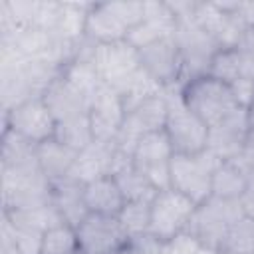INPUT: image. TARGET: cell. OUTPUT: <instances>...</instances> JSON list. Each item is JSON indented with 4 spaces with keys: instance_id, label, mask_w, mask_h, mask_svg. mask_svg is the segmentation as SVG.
Segmentation results:
<instances>
[{
    "instance_id": "cell-1",
    "label": "cell",
    "mask_w": 254,
    "mask_h": 254,
    "mask_svg": "<svg viewBox=\"0 0 254 254\" xmlns=\"http://www.w3.org/2000/svg\"><path fill=\"white\" fill-rule=\"evenodd\" d=\"M181 99L208 127L216 125L240 107L230 91V85L208 73L187 79L181 85Z\"/></svg>"
},
{
    "instance_id": "cell-2",
    "label": "cell",
    "mask_w": 254,
    "mask_h": 254,
    "mask_svg": "<svg viewBox=\"0 0 254 254\" xmlns=\"http://www.w3.org/2000/svg\"><path fill=\"white\" fill-rule=\"evenodd\" d=\"M169 113L165 123V133L171 141L175 155H196L206 149L208 141V125L194 115L181 99V85L163 89Z\"/></svg>"
},
{
    "instance_id": "cell-3",
    "label": "cell",
    "mask_w": 254,
    "mask_h": 254,
    "mask_svg": "<svg viewBox=\"0 0 254 254\" xmlns=\"http://www.w3.org/2000/svg\"><path fill=\"white\" fill-rule=\"evenodd\" d=\"M2 175V206L8 210H24L52 200V181L42 173L40 165L0 167Z\"/></svg>"
},
{
    "instance_id": "cell-4",
    "label": "cell",
    "mask_w": 254,
    "mask_h": 254,
    "mask_svg": "<svg viewBox=\"0 0 254 254\" xmlns=\"http://www.w3.org/2000/svg\"><path fill=\"white\" fill-rule=\"evenodd\" d=\"M222 161L208 149L196 155H173L171 189L200 204L212 196V177Z\"/></svg>"
},
{
    "instance_id": "cell-5",
    "label": "cell",
    "mask_w": 254,
    "mask_h": 254,
    "mask_svg": "<svg viewBox=\"0 0 254 254\" xmlns=\"http://www.w3.org/2000/svg\"><path fill=\"white\" fill-rule=\"evenodd\" d=\"M244 216L240 200H228L210 196L208 200L196 204L194 214L187 226V232L198 240L200 246L220 250L228 228Z\"/></svg>"
},
{
    "instance_id": "cell-6",
    "label": "cell",
    "mask_w": 254,
    "mask_h": 254,
    "mask_svg": "<svg viewBox=\"0 0 254 254\" xmlns=\"http://www.w3.org/2000/svg\"><path fill=\"white\" fill-rule=\"evenodd\" d=\"M173 38L177 42V48L183 60V83L196 75H204L208 71L210 60L220 50L218 44L212 40V36L206 34L194 22L192 14H189V16L177 18Z\"/></svg>"
},
{
    "instance_id": "cell-7",
    "label": "cell",
    "mask_w": 254,
    "mask_h": 254,
    "mask_svg": "<svg viewBox=\"0 0 254 254\" xmlns=\"http://www.w3.org/2000/svg\"><path fill=\"white\" fill-rule=\"evenodd\" d=\"M196 202L175 189L159 190L151 200V224L149 234L161 242H169L175 236L187 232V226L194 214Z\"/></svg>"
},
{
    "instance_id": "cell-8",
    "label": "cell",
    "mask_w": 254,
    "mask_h": 254,
    "mask_svg": "<svg viewBox=\"0 0 254 254\" xmlns=\"http://www.w3.org/2000/svg\"><path fill=\"white\" fill-rule=\"evenodd\" d=\"M167 113H169V103H167L165 93L143 101L141 105H137L135 109H131L125 115L119 131H117V135L113 139L115 147L133 157V151H135L137 143L145 135L165 129Z\"/></svg>"
},
{
    "instance_id": "cell-9",
    "label": "cell",
    "mask_w": 254,
    "mask_h": 254,
    "mask_svg": "<svg viewBox=\"0 0 254 254\" xmlns=\"http://www.w3.org/2000/svg\"><path fill=\"white\" fill-rule=\"evenodd\" d=\"M173 147L171 141L165 133V129L161 131H153L149 135H145L135 151H133V165L135 169H139L149 183L157 189V190H167L171 189V159H173Z\"/></svg>"
},
{
    "instance_id": "cell-10",
    "label": "cell",
    "mask_w": 254,
    "mask_h": 254,
    "mask_svg": "<svg viewBox=\"0 0 254 254\" xmlns=\"http://www.w3.org/2000/svg\"><path fill=\"white\" fill-rule=\"evenodd\" d=\"M93 65L97 69L99 79L115 91L143 67L139 50L127 40L113 44H95Z\"/></svg>"
},
{
    "instance_id": "cell-11",
    "label": "cell",
    "mask_w": 254,
    "mask_h": 254,
    "mask_svg": "<svg viewBox=\"0 0 254 254\" xmlns=\"http://www.w3.org/2000/svg\"><path fill=\"white\" fill-rule=\"evenodd\" d=\"M75 232L81 254H115L129 244V236L117 216L109 214L89 212L75 226Z\"/></svg>"
},
{
    "instance_id": "cell-12",
    "label": "cell",
    "mask_w": 254,
    "mask_h": 254,
    "mask_svg": "<svg viewBox=\"0 0 254 254\" xmlns=\"http://www.w3.org/2000/svg\"><path fill=\"white\" fill-rule=\"evenodd\" d=\"M4 127L16 131L34 145H40L54 137L56 119L42 97H32L4 113Z\"/></svg>"
},
{
    "instance_id": "cell-13",
    "label": "cell",
    "mask_w": 254,
    "mask_h": 254,
    "mask_svg": "<svg viewBox=\"0 0 254 254\" xmlns=\"http://www.w3.org/2000/svg\"><path fill=\"white\" fill-rule=\"evenodd\" d=\"M141 65L163 87L183 85V60L173 36H165L139 50Z\"/></svg>"
},
{
    "instance_id": "cell-14",
    "label": "cell",
    "mask_w": 254,
    "mask_h": 254,
    "mask_svg": "<svg viewBox=\"0 0 254 254\" xmlns=\"http://www.w3.org/2000/svg\"><path fill=\"white\" fill-rule=\"evenodd\" d=\"M87 115H89L93 137L97 141H113L127 111L121 95L113 87L101 83L97 91L91 95Z\"/></svg>"
},
{
    "instance_id": "cell-15",
    "label": "cell",
    "mask_w": 254,
    "mask_h": 254,
    "mask_svg": "<svg viewBox=\"0 0 254 254\" xmlns=\"http://www.w3.org/2000/svg\"><path fill=\"white\" fill-rule=\"evenodd\" d=\"M248 135H250L248 113L244 107H238L228 117H224L216 125L208 127L206 149L212 155H216L220 161H230L236 155H240Z\"/></svg>"
},
{
    "instance_id": "cell-16",
    "label": "cell",
    "mask_w": 254,
    "mask_h": 254,
    "mask_svg": "<svg viewBox=\"0 0 254 254\" xmlns=\"http://www.w3.org/2000/svg\"><path fill=\"white\" fill-rule=\"evenodd\" d=\"M175 26H177V16L167 2H159V0L145 2L143 20L127 34V42L137 50H141L165 36H173Z\"/></svg>"
},
{
    "instance_id": "cell-17",
    "label": "cell",
    "mask_w": 254,
    "mask_h": 254,
    "mask_svg": "<svg viewBox=\"0 0 254 254\" xmlns=\"http://www.w3.org/2000/svg\"><path fill=\"white\" fill-rule=\"evenodd\" d=\"M42 99L46 101L48 109L52 111L56 123L64 121V119H69V117H75V115L87 113L89 111V101H91V97L87 93L77 89L62 73L48 85Z\"/></svg>"
},
{
    "instance_id": "cell-18",
    "label": "cell",
    "mask_w": 254,
    "mask_h": 254,
    "mask_svg": "<svg viewBox=\"0 0 254 254\" xmlns=\"http://www.w3.org/2000/svg\"><path fill=\"white\" fill-rule=\"evenodd\" d=\"M52 204L58 208L64 222L75 228L89 214V208L85 202V185L71 177L54 181L52 183Z\"/></svg>"
},
{
    "instance_id": "cell-19",
    "label": "cell",
    "mask_w": 254,
    "mask_h": 254,
    "mask_svg": "<svg viewBox=\"0 0 254 254\" xmlns=\"http://www.w3.org/2000/svg\"><path fill=\"white\" fill-rule=\"evenodd\" d=\"M129 28L111 8V2L91 4L85 20V38L95 44H113L127 40Z\"/></svg>"
},
{
    "instance_id": "cell-20",
    "label": "cell",
    "mask_w": 254,
    "mask_h": 254,
    "mask_svg": "<svg viewBox=\"0 0 254 254\" xmlns=\"http://www.w3.org/2000/svg\"><path fill=\"white\" fill-rule=\"evenodd\" d=\"M206 73L228 85L242 77L254 81V54L240 52L236 48H220L210 60Z\"/></svg>"
},
{
    "instance_id": "cell-21",
    "label": "cell",
    "mask_w": 254,
    "mask_h": 254,
    "mask_svg": "<svg viewBox=\"0 0 254 254\" xmlns=\"http://www.w3.org/2000/svg\"><path fill=\"white\" fill-rule=\"evenodd\" d=\"M85 202H87L89 212L117 216L125 204V196L115 177L107 175V177L95 179L85 185Z\"/></svg>"
},
{
    "instance_id": "cell-22",
    "label": "cell",
    "mask_w": 254,
    "mask_h": 254,
    "mask_svg": "<svg viewBox=\"0 0 254 254\" xmlns=\"http://www.w3.org/2000/svg\"><path fill=\"white\" fill-rule=\"evenodd\" d=\"M77 151L65 147L58 139H48L36 147V159L42 169V173L54 183L58 179H64L69 175L73 163H75Z\"/></svg>"
},
{
    "instance_id": "cell-23",
    "label": "cell",
    "mask_w": 254,
    "mask_h": 254,
    "mask_svg": "<svg viewBox=\"0 0 254 254\" xmlns=\"http://www.w3.org/2000/svg\"><path fill=\"white\" fill-rule=\"evenodd\" d=\"M250 171L240 165L236 159L222 161L212 177V196L228 198V200H240L242 192L248 187Z\"/></svg>"
},
{
    "instance_id": "cell-24",
    "label": "cell",
    "mask_w": 254,
    "mask_h": 254,
    "mask_svg": "<svg viewBox=\"0 0 254 254\" xmlns=\"http://www.w3.org/2000/svg\"><path fill=\"white\" fill-rule=\"evenodd\" d=\"M89 8V2H62L54 36L64 42H81L85 38V20Z\"/></svg>"
},
{
    "instance_id": "cell-25",
    "label": "cell",
    "mask_w": 254,
    "mask_h": 254,
    "mask_svg": "<svg viewBox=\"0 0 254 254\" xmlns=\"http://www.w3.org/2000/svg\"><path fill=\"white\" fill-rule=\"evenodd\" d=\"M163 89H165V87H163L151 73H147V71L141 67L135 75H131V77L117 89V93L121 95L123 105H125V111L129 113L131 109H135V107L141 105L143 101H147V99H151V97H155V95H161Z\"/></svg>"
},
{
    "instance_id": "cell-26",
    "label": "cell",
    "mask_w": 254,
    "mask_h": 254,
    "mask_svg": "<svg viewBox=\"0 0 254 254\" xmlns=\"http://www.w3.org/2000/svg\"><path fill=\"white\" fill-rule=\"evenodd\" d=\"M36 147L32 141L24 139L16 131L4 127L2 133V155H0V167H28L36 165Z\"/></svg>"
},
{
    "instance_id": "cell-27",
    "label": "cell",
    "mask_w": 254,
    "mask_h": 254,
    "mask_svg": "<svg viewBox=\"0 0 254 254\" xmlns=\"http://www.w3.org/2000/svg\"><path fill=\"white\" fill-rule=\"evenodd\" d=\"M54 139H58L60 143H64L65 147H69L77 153L81 149H85L89 143L95 141L91 123H89V115L83 113V115H75V117H69L64 121H58Z\"/></svg>"
},
{
    "instance_id": "cell-28",
    "label": "cell",
    "mask_w": 254,
    "mask_h": 254,
    "mask_svg": "<svg viewBox=\"0 0 254 254\" xmlns=\"http://www.w3.org/2000/svg\"><path fill=\"white\" fill-rule=\"evenodd\" d=\"M16 226H26V228H34L40 232H46L58 224H64L62 214L58 212V208L52 204V200L48 204H40L34 208H24V210H8L4 212Z\"/></svg>"
},
{
    "instance_id": "cell-29",
    "label": "cell",
    "mask_w": 254,
    "mask_h": 254,
    "mask_svg": "<svg viewBox=\"0 0 254 254\" xmlns=\"http://www.w3.org/2000/svg\"><path fill=\"white\" fill-rule=\"evenodd\" d=\"M123 196H125V202H131V200H153L155 194L159 192L151 183L149 179L139 171L135 169V165H129L125 167L123 171H119L117 175H113Z\"/></svg>"
},
{
    "instance_id": "cell-30",
    "label": "cell",
    "mask_w": 254,
    "mask_h": 254,
    "mask_svg": "<svg viewBox=\"0 0 254 254\" xmlns=\"http://www.w3.org/2000/svg\"><path fill=\"white\" fill-rule=\"evenodd\" d=\"M117 220L125 234L131 238L149 234V224H151V200H131L125 202L121 212L117 214Z\"/></svg>"
},
{
    "instance_id": "cell-31",
    "label": "cell",
    "mask_w": 254,
    "mask_h": 254,
    "mask_svg": "<svg viewBox=\"0 0 254 254\" xmlns=\"http://www.w3.org/2000/svg\"><path fill=\"white\" fill-rule=\"evenodd\" d=\"M220 250L230 254H254V220L246 214L240 216L228 228Z\"/></svg>"
},
{
    "instance_id": "cell-32",
    "label": "cell",
    "mask_w": 254,
    "mask_h": 254,
    "mask_svg": "<svg viewBox=\"0 0 254 254\" xmlns=\"http://www.w3.org/2000/svg\"><path fill=\"white\" fill-rule=\"evenodd\" d=\"M42 254H81L77 232L69 224H58L44 232Z\"/></svg>"
},
{
    "instance_id": "cell-33",
    "label": "cell",
    "mask_w": 254,
    "mask_h": 254,
    "mask_svg": "<svg viewBox=\"0 0 254 254\" xmlns=\"http://www.w3.org/2000/svg\"><path fill=\"white\" fill-rule=\"evenodd\" d=\"M12 226H14V244L20 250V254H42L44 232L26 228V226H16L14 222H12Z\"/></svg>"
},
{
    "instance_id": "cell-34",
    "label": "cell",
    "mask_w": 254,
    "mask_h": 254,
    "mask_svg": "<svg viewBox=\"0 0 254 254\" xmlns=\"http://www.w3.org/2000/svg\"><path fill=\"white\" fill-rule=\"evenodd\" d=\"M198 240L192 238L189 232H183L179 236H175L173 240L163 244V252L161 254H194L198 250Z\"/></svg>"
},
{
    "instance_id": "cell-35",
    "label": "cell",
    "mask_w": 254,
    "mask_h": 254,
    "mask_svg": "<svg viewBox=\"0 0 254 254\" xmlns=\"http://www.w3.org/2000/svg\"><path fill=\"white\" fill-rule=\"evenodd\" d=\"M230 91L236 99V103L244 109H248L254 101V81L252 79H236L230 83Z\"/></svg>"
},
{
    "instance_id": "cell-36",
    "label": "cell",
    "mask_w": 254,
    "mask_h": 254,
    "mask_svg": "<svg viewBox=\"0 0 254 254\" xmlns=\"http://www.w3.org/2000/svg\"><path fill=\"white\" fill-rule=\"evenodd\" d=\"M240 206H242V212L254 220V173L250 175L248 187L240 196Z\"/></svg>"
},
{
    "instance_id": "cell-37",
    "label": "cell",
    "mask_w": 254,
    "mask_h": 254,
    "mask_svg": "<svg viewBox=\"0 0 254 254\" xmlns=\"http://www.w3.org/2000/svg\"><path fill=\"white\" fill-rule=\"evenodd\" d=\"M234 12L246 26H254V2H234Z\"/></svg>"
},
{
    "instance_id": "cell-38",
    "label": "cell",
    "mask_w": 254,
    "mask_h": 254,
    "mask_svg": "<svg viewBox=\"0 0 254 254\" xmlns=\"http://www.w3.org/2000/svg\"><path fill=\"white\" fill-rule=\"evenodd\" d=\"M236 50L254 54V26H246L242 30V34L238 38V44H236Z\"/></svg>"
},
{
    "instance_id": "cell-39",
    "label": "cell",
    "mask_w": 254,
    "mask_h": 254,
    "mask_svg": "<svg viewBox=\"0 0 254 254\" xmlns=\"http://www.w3.org/2000/svg\"><path fill=\"white\" fill-rule=\"evenodd\" d=\"M246 113H248V123H250V129H254V103L246 109Z\"/></svg>"
},
{
    "instance_id": "cell-40",
    "label": "cell",
    "mask_w": 254,
    "mask_h": 254,
    "mask_svg": "<svg viewBox=\"0 0 254 254\" xmlns=\"http://www.w3.org/2000/svg\"><path fill=\"white\" fill-rule=\"evenodd\" d=\"M194 254H218V250L214 248H206V246H198V250Z\"/></svg>"
},
{
    "instance_id": "cell-41",
    "label": "cell",
    "mask_w": 254,
    "mask_h": 254,
    "mask_svg": "<svg viewBox=\"0 0 254 254\" xmlns=\"http://www.w3.org/2000/svg\"><path fill=\"white\" fill-rule=\"evenodd\" d=\"M218 254H230V252H222V250H218Z\"/></svg>"
},
{
    "instance_id": "cell-42",
    "label": "cell",
    "mask_w": 254,
    "mask_h": 254,
    "mask_svg": "<svg viewBox=\"0 0 254 254\" xmlns=\"http://www.w3.org/2000/svg\"><path fill=\"white\" fill-rule=\"evenodd\" d=\"M252 103H254V101H252Z\"/></svg>"
}]
</instances>
